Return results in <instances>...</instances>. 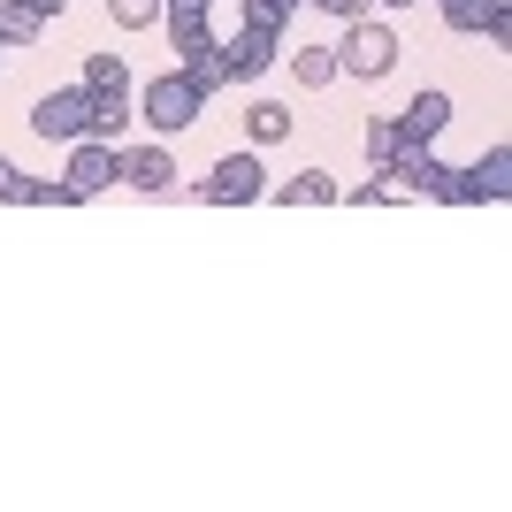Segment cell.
<instances>
[{
    "label": "cell",
    "instance_id": "obj_1",
    "mask_svg": "<svg viewBox=\"0 0 512 512\" xmlns=\"http://www.w3.org/2000/svg\"><path fill=\"white\" fill-rule=\"evenodd\" d=\"M398 69V31H390L383 16H352L344 23V46H337V77H360V85H375V77H390Z\"/></svg>",
    "mask_w": 512,
    "mask_h": 512
},
{
    "label": "cell",
    "instance_id": "obj_2",
    "mask_svg": "<svg viewBox=\"0 0 512 512\" xmlns=\"http://www.w3.org/2000/svg\"><path fill=\"white\" fill-rule=\"evenodd\" d=\"M192 199L199 207H253V199H268V169H260L253 153H230V161H214L192 184Z\"/></svg>",
    "mask_w": 512,
    "mask_h": 512
},
{
    "label": "cell",
    "instance_id": "obj_3",
    "mask_svg": "<svg viewBox=\"0 0 512 512\" xmlns=\"http://www.w3.org/2000/svg\"><path fill=\"white\" fill-rule=\"evenodd\" d=\"M444 199L451 207H505L512 199V146H490L474 169H451Z\"/></svg>",
    "mask_w": 512,
    "mask_h": 512
},
{
    "label": "cell",
    "instance_id": "obj_4",
    "mask_svg": "<svg viewBox=\"0 0 512 512\" xmlns=\"http://www.w3.org/2000/svg\"><path fill=\"white\" fill-rule=\"evenodd\" d=\"M199 107H207V92H192L184 77H153L146 92H138V115H146V130H161V138H176V130H192L199 123Z\"/></svg>",
    "mask_w": 512,
    "mask_h": 512
},
{
    "label": "cell",
    "instance_id": "obj_5",
    "mask_svg": "<svg viewBox=\"0 0 512 512\" xmlns=\"http://www.w3.org/2000/svg\"><path fill=\"white\" fill-rule=\"evenodd\" d=\"M31 130H39L46 146H77V138H92V92H46L39 107H31Z\"/></svg>",
    "mask_w": 512,
    "mask_h": 512
},
{
    "label": "cell",
    "instance_id": "obj_6",
    "mask_svg": "<svg viewBox=\"0 0 512 512\" xmlns=\"http://www.w3.org/2000/svg\"><path fill=\"white\" fill-rule=\"evenodd\" d=\"M115 153L123 146H107V138H77V146H69V192L77 199H92V192H107V184H115Z\"/></svg>",
    "mask_w": 512,
    "mask_h": 512
},
{
    "label": "cell",
    "instance_id": "obj_7",
    "mask_svg": "<svg viewBox=\"0 0 512 512\" xmlns=\"http://www.w3.org/2000/svg\"><path fill=\"white\" fill-rule=\"evenodd\" d=\"M383 176H398L413 199H421V192H428V199H444V184H451L444 161H436L428 146H406V138H398V153H390V169H383Z\"/></svg>",
    "mask_w": 512,
    "mask_h": 512
},
{
    "label": "cell",
    "instance_id": "obj_8",
    "mask_svg": "<svg viewBox=\"0 0 512 512\" xmlns=\"http://www.w3.org/2000/svg\"><path fill=\"white\" fill-rule=\"evenodd\" d=\"M276 39H283V31H260V23H245L237 39H222V62H230V85H253L260 69L276 62Z\"/></svg>",
    "mask_w": 512,
    "mask_h": 512
},
{
    "label": "cell",
    "instance_id": "obj_9",
    "mask_svg": "<svg viewBox=\"0 0 512 512\" xmlns=\"http://www.w3.org/2000/svg\"><path fill=\"white\" fill-rule=\"evenodd\" d=\"M451 31H482V39L505 46L512 39V0H436Z\"/></svg>",
    "mask_w": 512,
    "mask_h": 512
},
{
    "label": "cell",
    "instance_id": "obj_10",
    "mask_svg": "<svg viewBox=\"0 0 512 512\" xmlns=\"http://www.w3.org/2000/svg\"><path fill=\"white\" fill-rule=\"evenodd\" d=\"M115 176H123L130 192H153V199H161L176 184V161L161 146H123V153H115Z\"/></svg>",
    "mask_w": 512,
    "mask_h": 512
},
{
    "label": "cell",
    "instance_id": "obj_11",
    "mask_svg": "<svg viewBox=\"0 0 512 512\" xmlns=\"http://www.w3.org/2000/svg\"><path fill=\"white\" fill-rule=\"evenodd\" d=\"M390 123H398V138H406V146H428V138L451 123V92H413V100L398 107Z\"/></svg>",
    "mask_w": 512,
    "mask_h": 512
},
{
    "label": "cell",
    "instance_id": "obj_12",
    "mask_svg": "<svg viewBox=\"0 0 512 512\" xmlns=\"http://www.w3.org/2000/svg\"><path fill=\"white\" fill-rule=\"evenodd\" d=\"M268 199H276V207H337L344 192H337V176H321V169H299L291 184H276Z\"/></svg>",
    "mask_w": 512,
    "mask_h": 512
},
{
    "label": "cell",
    "instance_id": "obj_13",
    "mask_svg": "<svg viewBox=\"0 0 512 512\" xmlns=\"http://www.w3.org/2000/svg\"><path fill=\"white\" fill-rule=\"evenodd\" d=\"M176 77H184L192 92H222V85H230V62H222V39H214V46H199V54H176Z\"/></svg>",
    "mask_w": 512,
    "mask_h": 512
},
{
    "label": "cell",
    "instance_id": "obj_14",
    "mask_svg": "<svg viewBox=\"0 0 512 512\" xmlns=\"http://www.w3.org/2000/svg\"><path fill=\"white\" fill-rule=\"evenodd\" d=\"M169 39H176V54H199V46H214V23H207V8H169Z\"/></svg>",
    "mask_w": 512,
    "mask_h": 512
},
{
    "label": "cell",
    "instance_id": "obj_15",
    "mask_svg": "<svg viewBox=\"0 0 512 512\" xmlns=\"http://www.w3.org/2000/svg\"><path fill=\"white\" fill-rule=\"evenodd\" d=\"M123 123H130V92H92V138L123 146Z\"/></svg>",
    "mask_w": 512,
    "mask_h": 512
},
{
    "label": "cell",
    "instance_id": "obj_16",
    "mask_svg": "<svg viewBox=\"0 0 512 512\" xmlns=\"http://www.w3.org/2000/svg\"><path fill=\"white\" fill-rule=\"evenodd\" d=\"M245 130H253V146H276V138H291V107L283 100H253L245 107Z\"/></svg>",
    "mask_w": 512,
    "mask_h": 512
},
{
    "label": "cell",
    "instance_id": "obj_17",
    "mask_svg": "<svg viewBox=\"0 0 512 512\" xmlns=\"http://www.w3.org/2000/svg\"><path fill=\"white\" fill-rule=\"evenodd\" d=\"M39 31H46L39 8H23V0H0V39H8V46H31Z\"/></svg>",
    "mask_w": 512,
    "mask_h": 512
},
{
    "label": "cell",
    "instance_id": "obj_18",
    "mask_svg": "<svg viewBox=\"0 0 512 512\" xmlns=\"http://www.w3.org/2000/svg\"><path fill=\"white\" fill-rule=\"evenodd\" d=\"M85 92H130L123 54H92V62H85Z\"/></svg>",
    "mask_w": 512,
    "mask_h": 512
},
{
    "label": "cell",
    "instance_id": "obj_19",
    "mask_svg": "<svg viewBox=\"0 0 512 512\" xmlns=\"http://www.w3.org/2000/svg\"><path fill=\"white\" fill-rule=\"evenodd\" d=\"M291 69H299V85H329V77H337V46H299Z\"/></svg>",
    "mask_w": 512,
    "mask_h": 512
},
{
    "label": "cell",
    "instance_id": "obj_20",
    "mask_svg": "<svg viewBox=\"0 0 512 512\" xmlns=\"http://www.w3.org/2000/svg\"><path fill=\"white\" fill-rule=\"evenodd\" d=\"M107 16L123 23V31H153V23H161V0H107Z\"/></svg>",
    "mask_w": 512,
    "mask_h": 512
},
{
    "label": "cell",
    "instance_id": "obj_21",
    "mask_svg": "<svg viewBox=\"0 0 512 512\" xmlns=\"http://www.w3.org/2000/svg\"><path fill=\"white\" fill-rule=\"evenodd\" d=\"M390 153H398V123H390V115H375V123H367V161H375V176L390 169Z\"/></svg>",
    "mask_w": 512,
    "mask_h": 512
},
{
    "label": "cell",
    "instance_id": "obj_22",
    "mask_svg": "<svg viewBox=\"0 0 512 512\" xmlns=\"http://www.w3.org/2000/svg\"><path fill=\"white\" fill-rule=\"evenodd\" d=\"M31 184H39V176H23L16 161H0V207H31Z\"/></svg>",
    "mask_w": 512,
    "mask_h": 512
},
{
    "label": "cell",
    "instance_id": "obj_23",
    "mask_svg": "<svg viewBox=\"0 0 512 512\" xmlns=\"http://www.w3.org/2000/svg\"><path fill=\"white\" fill-rule=\"evenodd\" d=\"M291 8H299V0H245V23H260V31H283V23H291Z\"/></svg>",
    "mask_w": 512,
    "mask_h": 512
},
{
    "label": "cell",
    "instance_id": "obj_24",
    "mask_svg": "<svg viewBox=\"0 0 512 512\" xmlns=\"http://www.w3.org/2000/svg\"><path fill=\"white\" fill-rule=\"evenodd\" d=\"M314 8H321V16H344V23L360 16V0H314Z\"/></svg>",
    "mask_w": 512,
    "mask_h": 512
},
{
    "label": "cell",
    "instance_id": "obj_25",
    "mask_svg": "<svg viewBox=\"0 0 512 512\" xmlns=\"http://www.w3.org/2000/svg\"><path fill=\"white\" fill-rule=\"evenodd\" d=\"M23 8H39V16H62L69 0H23Z\"/></svg>",
    "mask_w": 512,
    "mask_h": 512
},
{
    "label": "cell",
    "instance_id": "obj_26",
    "mask_svg": "<svg viewBox=\"0 0 512 512\" xmlns=\"http://www.w3.org/2000/svg\"><path fill=\"white\" fill-rule=\"evenodd\" d=\"M169 8H214V0H161V16H169Z\"/></svg>",
    "mask_w": 512,
    "mask_h": 512
},
{
    "label": "cell",
    "instance_id": "obj_27",
    "mask_svg": "<svg viewBox=\"0 0 512 512\" xmlns=\"http://www.w3.org/2000/svg\"><path fill=\"white\" fill-rule=\"evenodd\" d=\"M383 8H413V0H383Z\"/></svg>",
    "mask_w": 512,
    "mask_h": 512
},
{
    "label": "cell",
    "instance_id": "obj_28",
    "mask_svg": "<svg viewBox=\"0 0 512 512\" xmlns=\"http://www.w3.org/2000/svg\"><path fill=\"white\" fill-rule=\"evenodd\" d=\"M0 62H8V39H0Z\"/></svg>",
    "mask_w": 512,
    "mask_h": 512
}]
</instances>
